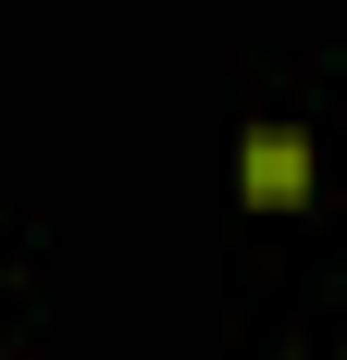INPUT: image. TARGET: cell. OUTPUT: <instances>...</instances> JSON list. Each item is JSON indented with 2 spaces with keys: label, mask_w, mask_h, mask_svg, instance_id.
Returning <instances> with one entry per match:
<instances>
[{
  "label": "cell",
  "mask_w": 347,
  "mask_h": 360,
  "mask_svg": "<svg viewBox=\"0 0 347 360\" xmlns=\"http://www.w3.org/2000/svg\"><path fill=\"white\" fill-rule=\"evenodd\" d=\"M236 199L248 212H298L310 199V137L298 124H248L236 137Z\"/></svg>",
  "instance_id": "6da1fadb"
}]
</instances>
